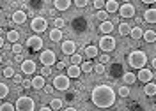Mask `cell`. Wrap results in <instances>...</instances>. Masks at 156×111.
<instances>
[{
	"label": "cell",
	"instance_id": "cell-1",
	"mask_svg": "<svg viewBox=\"0 0 156 111\" xmlns=\"http://www.w3.org/2000/svg\"><path fill=\"white\" fill-rule=\"evenodd\" d=\"M90 99L96 108H112L115 104V92L108 85H98L90 93Z\"/></svg>",
	"mask_w": 156,
	"mask_h": 111
},
{
	"label": "cell",
	"instance_id": "cell-2",
	"mask_svg": "<svg viewBox=\"0 0 156 111\" xmlns=\"http://www.w3.org/2000/svg\"><path fill=\"white\" fill-rule=\"evenodd\" d=\"M128 64H129V67H133V69H144L147 64V55L146 51L142 50H135L133 53H129L128 55Z\"/></svg>",
	"mask_w": 156,
	"mask_h": 111
},
{
	"label": "cell",
	"instance_id": "cell-3",
	"mask_svg": "<svg viewBox=\"0 0 156 111\" xmlns=\"http://www.w3.org/2000/svg\"><path fill=\"white\" fill-rule=\"evenodd\" d=\"M34 108H36V101L27 95L18 97V101L14 104V111H34Z\"/></svg>",
	"mask_w": 156,
	"mask_h": 111
},
{
	"label": "cell",
	"instance_id": "cell-4",
	"mask_svg": "<svg viewBox=\"0 0 156 111\" xmlns=\"http://www.w3.org/2000/svg\"><path fill=\"white\" fill-rule=\"evenodd\" d=\"M39 62H41L44 67H51V65L57 64V57H55V53L51 50H44L39 55Z\"/></svg>",
	"mask_w": 156,
	"mask_h": 111
},
{
	"label": "cell",
	"instance_id": "cell-5",
	"mask_svg": "<svg viewBox=\"0 0 156 111\" xmlns=\"http://www.w3.org/2000/svg\"><path fill=\"white\" fill-rule=\"evenodd\" d=\"M99 50H103L105 53L115 50V39L112 35H101L99 37Z\"/></svg>",
	"mask_w": 156,
	"mask_h": 111
},
{
	"label": "cell",
	"instance_id": "cell-6",
	"mask_svg": "<svg viewBox=\"0 0 156 111\" xmlns=\"http://www.w3.org/2000/svg\"><path fill=\"white\" fill-rule=\"evenodd\" d=\"M51 87H53L55 90H60V92L68 90V88H69V78H68V76H64V74H58V76L53 78Z\"/></svg>",
	"mask_w": 156,
	"mask_h": 111
},
{
	"label": "cell",
	"instance_id": "cell-7",
	"mask_svg": "<svg viewBox=\"0 0 156 111\" xmlns=\"http://www.w3.org/2000/svg\"><path fill=\"white\" fill-rule=\"evenodd\" d=\"M46 27H48V23L44 18H41V16H36V18H32L30 21V28L36 32V34H41V32L46 30Z\"/></svg>",
	"mask_w": 156,
	"mask_h": 111
},
{
	"label": "cell",
	"instance_id": "cell-8",
	"mask_svg": "<svg viewBox=\"0 0 156 111\" xmlns=\"http://www.w3.org/2000/svg\"><path fill=\"white\" fill-rule=\"evenodd\" d=\"M36 71H37L36 62L34 60H27V58H25V62L21 64V72L27 74V76H32V74H36Z\"/></svg>",
	"mask_w": 156,
	"mask_h": 111
},
{
	"label": "cell",
	"instance_id": "cell-9",
	"mask_svg": "<svg viewBox=\"0 0 156 111\" xmlns=\"http://www.w3.org/2000/svg\"><path fill=\"white\" fill-rule=\"evenodd\" d=\"M60 50L64 55H75V51H76V44H75V41H62V44H60Z\"/></svg>",
	"mask_w": 156,
	"mask_h": 111
},
{
	"label": "cell",
	"instance_id": "cell-10",
	"mask_svg": "<svg viewBox=\"0 0 156 111\" xmlns=\"http://www.w3.org/2000/svg\"><path fill=\"white\" fill-rule=\"evenodd\" d=\"M153 78H154V74H153V71L151 69H140L138 71V74H136V80L142 81V83H149V81H153Z\"/></svg>",
	"mask_w": 156,
	"mask_h": 111
},
{
	"label": "cell",
	"instance_id": "cell-11",
	"mask_svg": "<svg viewBox=\"0 0 156 111\" xmlns=\"http://www.w3.org/2000/svg\"><path fill=\"white\" fill-rule=\"evenodd\" d=\"M119 14H121L122 18H133V16H135V5H131V4H122L121 9H119Z\"/></svg>",
	"mask_w": 156,
	"mask_h": 111
},
{
	"label": "cell",
	"instance_id": "cell-12",
	"mask_svg": "<svg viewBox=\"0 0 156 111\" xmlns=\"http://www.w3.org/2000/svg\"><path fill=\"white\" fill-rule=\"evenodd\" d=\"M27 21V12L21 9H16L14 12H12V23L14 25H23Z\"/></svg>",
	"mask_w": 156,
	"mask_h": 111
},
{
	"label": "cell",
	"instance_id": "cell-13",
	"mask_svg": "<svg viewBox=\"0 0 156 111\" xmlns=\"http://www.w3.org/2000/svg\"><path fill=\"white\" fill-rule=\"evenodd\" d=\"M27 46L32 48V50H41L43 48V39L39 35H32V37L27 39Z\"/></svg>",
	"mask_w": 156,
	"mask_h": 111
},
{
	"label": "cell",
	"instance_id": "cell-14",
	"mask_svg": "<svg viewBox=\"0 0 156 111\" xmlns=\"http://www.w3.org/2000/svg\"><path fill=\"white\" fill-rule=\"evenodd\" d=\"M46 83H44V78L39 74V76H34L32 80H30V88H34V90H43V87H44Z\"/></svg>",
	"mask_w": 156,
	"mask_h": 111
},
{
	"label": "cell",
	"instance_id": "cell-15",
	"mask_svg": "<svg viewBox=\"0 0 156 111\" xmlns=\"http://www.w3.org/2000/svg\"><path fill=\"white\" fill-rule=\"evenodd\" d=\"M103 11L110 14V12H117L119 11V2L117 0H107L105 2V5H103Z\"/></svg>",
	"mask_w": 156,
	"mask_h": 111
},
{
	"label": "cell",
	"instance_id": "cell-16",
	"mask_svg": "<svg viewBox=\"0 0 156 111\" xmlns=\"http://www.w3.org/2000/svg\"><path fill=\"white\" fill-rule=\"evenodd\" d=\"M99 30H101V34H103V35H110V34H112V30H114V23H112V21H103V23H101V25H99Z\"/></svg>",
	"mask_w": 156,
	"mask_h": 111
},
{
	"label": "cell",
	"instance_id": "cell-17",
	"mask_svg": "<svg viewBox=\"0 0 156 111\" xmlns=\"http://www.w3.org/2000/svg\"><path fill=\"white\" fill-rule=\"evenodd\" d=\"M66 72H68L66 76H68L69 80H71V78H80V74H82V71H80L78 65H69L68 69H66Z\"/></svg>",
	"mask_w": 156,
	"mask_h": 111
},
{
	"label": "cell",
	"instance_id": "cell-18",
	"mask_svg": "<svg viewBox=\"0 0 156 111\" xmlns=\"http://www.w3.org/2000/svg\"><path fill=\"white\" fill-rule=\"evenodd\" d=\"M53 7L57 11H68L71 7V2L69 0H55L53 2Z\"/></svg>",
	"mask_w": 156,
	"mask_h": 111
},
{
	"label": "cell",
	"instance_id": "cell-19",
	"mask_svg": "<svg viewBox=\"0 0 156 111\" xmlns=\"http://www.w3.org/2000/svg\"><path fill=\"white\" fill-rule=\"evenodd\" d=\"M144 93H146L147 97H154L156 95V85L153 83V81L146 83V87H144Z\"/></svg>",
	"mask_w": 156,
	"mask_h": 111
},
{
	"label": "cell",
	"instance_id": "cell-20",
	"mask_svg": "<svg viewBox=\"0 0 156 111\" xmlns=\"http://www.w3.org/2000/svg\"><path fill=\"white\" fill-rule=\"evenodd\" d=\"M144 20H146L147 23H154V21H156V11H154V7H151V9H147L146 12H144Z\"/></svg>",
	"mask_w": 156,
	"mask_h": 111
},
{
	"label": "cell",
	"instance_id": "cell-21",
	"mask_svg": "<svg viewBox=\"0 0 156 111\" xmlns=\"http://www.w3.org/2000/svg\"><path fill=\"white\" fill-rule=\"evenodd\" d=\"M142 34H144V30H142L140 27H131V30H129V35H131V39L133 41L142 39Z\"/></svg>",
	"mask_w": 156,
	"mask_h": 111
},
{
	"label": "cell",
	"instance_id": "cell-22",
	"mask_svg": "<svg viewBox=\"0 0 156 111\" xmlns=\"http://www.w3.org/2000/svg\"><path fill=\"white\" fill-rule=\"evenodd\" d=\"M50 41H53V42H60V41H62V30L51 28V30H50Z\"/></svg>",
	"mask_w": 156,
	"mask_h": 111
},
{
	"label": "cell",
	"instance_id": "cell-23",
	"mask_svg": "<svg viewBox=\"0 0 156 111\" xmlns=\"http://www.w3.org/2000/svg\"><path fill=\"white\" fill-rule=\"evenodd\" d=\"M142 37H144L146 42H151V44H153V42L156 41V32L154 30H146L144 34H142Z\"/></svg>",
	"mask_w": 156,
	"mask_h": 111
},
{
	"label": "cell",
	"instance_id": "cell-24",
	"mask_svg": "<svg viewBox=\"0 0 156 111\" xmlns=\"http://www.w3.org/2000/svg\"><path fill=\"white\" fill-rule=\"evenodd\" d=\"M83 51H85V57H89V58H96L98 57V46H87Z\"/></svg>",
	"mask_w": 156,
	"mask_h": 111
},
{
	"label": "cell",
	"instance_id": "cell-25",
	"mask_svg": "<svg viewBox=\"0 0 156 111\" xmlns=\"http://www.w3.org/2000/svg\"><path fill=\"white\" fill-rule=\"evenodd\" d=\"M135 80H136V76L133 74V72H124V76H122V81L126 83V87L128 85H133Z\"/></svg>",
	"mask_w": 156,
	"mask_h": 111
},
{
	"label": "cell",
	"instance_id": "cell-26",
	"mask_svg": "<svg viewBox=\"0 0 156 111\" xmlns=\"http://www.w3.org/2000/svg\"><path fill=\"white\" fill-rule=\"evenodd\" d=\"M20 39V34L16 30H9L7 32V42H12V44H16Z\"/></svg>",
	"mask_w": 156,
	"mask_h": 111
},
{
	"label": "cell",
	"instance_id": "cell-27",
	"mask_svg": "<svg viewBox=\"0 0 156 111\" xmlns=\"http://www.w3.org/2000/svg\"><path fill=\"white\" fill-rule=\"evenodd\" d=\"M48 108H50L51 111H58L60 108H62V101H60V99H51Z\"/></svg>",
	"mask_w": 156,
	"mask_h": 111
},
{
	"label": "cell",
	"instance_id": "cell-28",
	"mask_svg": "<svg viewBox=\"0 0 156 111\" xmlns=\"http://www.w3.org/2000/svg\"><path fill=\"white\" fill-rule=\"evenodd\" d=\"M129 30H131V27L128 23H121L119 25V35H129Z\"/></svg>",
	"mask_w": 156,
	"mask_h": 111
},
{
	"label": "cell",
	"instance_id": "cell-29",
	"mask_svg": "<svg viewBox=\"0 0 156 111\" xmlns=\"http://www.w3.org/2000/svg\"><path fill=\"white\" fill-rule=\"evenodd\" d=\"M92 67H94V65H92V62H82V64H80V71L82 72H92Z\"/></svg>",
	"mask_w": 156,
	"mask_h": 111
},
{
	"label": "cell",
	"instance_id": "cell-30",
	"mask_svg": "<svg viewBox=\"0 0 156 111\" xmlns=\"http://www.w3.org/2000/svg\"><path fill=\"white\" fill-rule=\"evenodd\" d=\"M7 95H9V87L5 83H0V99H4Z\"/></svg>",
	"mask_w": 156,
	"mask_h": 111
},
{
	"label": "cell",
	"instance_id": "cell-31",
	"mask_svg": "<svg viewBox=\"0 0 156 111\" xmlns=\"http://www.w3.org/2000/svg\"><path fill=\"white\" fill-rule=\"evenodd\" d=\"M82 62H83L82 55H71V65H78V67H80Z\"/></svg>",
	"mask_w": 156,
	"mask_h": 111
},
{
	"label": "cell",
	"instance_id": "cell-32",
	"mask_svg": "<svg viewBox=\"0 0 156 111\" xmlns=\"http://www.w3.org/2000/svg\"><path fill=\"white\" fill-rule=\"evenodd\" d=\"M2 74H4L5 78H12V76H14V69H12L11 65H5L4 71H2Z\"/></svg>",
	"mask_w": 156,
	"mask_h": 111
},
{
	"label": "cell",
	"instance_id": "cell-33",
	"mask_svg": "<svg viewBox=\"0 0 156 111\" xmlns=\"http://www.w3.org/2000/svg\"><path fill=\"white\" fill-rule=\"evenodd\" d=\"M92 71L96 72V74H103V72L107 71V67H105V65H103V64H96V65H94V67H92Z\"/></svg>",
	"mask_w": 156,
	"mask_h": 111
},
{
	"label": "cell",
	"instance_id": "cell-34",
	"mask_svg": "<svg viewBox=\"0 0 156 111\" xmlns=\"http://www.w3.org/2000/svg\"><path fill=\"white\" fill-rule=\"evenodd\" d=\"M117 93H119L121 97H128V95H129V87H121V88L117 90Z\"/></svg>",
	"mask_w": 156,
	"mask_h": 111
},
{
	"label": "cell",
	"instance_id": "cell-35",
	"mask_svg": "<svg viewBox=\"0 0 156 111\" xmlns=\"http://www.w3.org/2000/svg\"><path fill=\"white\" fill-rule=\"evenodd\" d=\"M96 16H98V20L101 21V23H103V21H107V18H108V14H107V12H105L103 9H101V11H98V12H96Z\"/></svg>",
	"mask_w": 156,
	"mask_h": 111
},
{
	"label": "cell",
	"instance_id": "cell-36",
	"mask_svg": "<svg viewBox=\"0 0 156 111\" xmlns=\"http://www.w3.org/2000/svg\"><path fill=\"white\" fill-rule=\"evenodd\" d=\"M51 72H53V69H51V67H44V65L41 67V76H43V78H46V76H50Z\"/></svg>",
	"mask_w": 156,
	"mask_h": 111
},
{
	"label": "cell",
	"instance_id": "cell-37",
	"mask_svg": "<svg viewBox=\"0 0 156 111\" xmlns=\"http://www.w3.org/2000/svg\"><path fill=\"white\" fill-rule=\"evenodd\" d=\"M0 111H14V106H12L11 102H4V104L0 106Z\"/></svg>",
	"mask_w": 156,
	"mask_h": 111
},
{
	"label": "cell",
	"instance_id": "cell-38",
	"mask_svg": "<svg viewBox=\"0 0 156 111\" xmlns=\"http://www.w3.org/2000/svg\"><path fill=\"white\" fill-rule=\"evenodd\" d=\"M12 53H16V55H20V53H23V46H21L20 42H16V44H12Z\"/></svg>",
	"mask_w": 156,
	"mask_h": 111
},
{
	"label": "cell",
	"instance_id": "cell-39",
	"mask_svg": "<svg viewBox=\"0 0 156 111\" xmlns=\"http://www.w3.org/2000/svg\"><path fill=\"white\" fill-rule=\"evenodd\" d=\"M53 27H55L57 30H60V28L64 27V20H62V18H57V20L53 21Z\"/></svg>",
	"mask_w": 156,
	"mask_h": 111
},
{
	"label": "cell",
	"instance_id": "cell-40",
	"mask_svg": "<svg viewBox=\"0 0 156 111\" xmlns=\"http://www.w3.org/2000/svg\"><path fill=\"white\" fill-rule=\"evenodd\" d=\"M108 62H110V55L105 53V55H101V57H99V62H98V64H103V65H105V64H108Z\"/></svg>",
	"mask_w": 156,
	"mask_h": 111
},
{
	"label": "cell",
	"instance_id": "cell-41",
	"mask_svg": "<svg viewBox=\"0 0 156 111\" xmlns=\"http://www.w3.org/2000/svg\"><path fill=\"white\" fill-rule=\"evenodd\" d=\"M92 5H94L98 11H101V9H103V5H105V0H94V4H92Z\"/></svg>",
	"mask_w": 156,
	"mask_h": 111
},
{
	"label": "cell",
	"instance_id": "cell-42",
	"mask_svg": "<svg viewBox=\"0 0 156 111\" xmlns=\"http://www.w3.org/2000/svg\"><path fill=\"white\" fill-rule=\"evenodd\" d=\"M14 62H16V64H23V62H25V55H23V53L14 55Z\"/></svg>",
	"mask_w": 156,
	"mask_h": 111
},
{
	"label": "cell",
	"instance_id": "cell-43",
	"mask_svg": "<svg viewBox=\"0 0 156 111\" xmlns=\"http://www.w3.org/2000/svg\"><path fill=\"white\" fill-rule=\"evenodd\" d=\"M73 4H75L76 7H80V9H82V7H85V5H87L89 2H87V0H75Z\"/></svg>",
	"mask_w": 156,
	"mask_h": 111
},
{
	"label": "cell",
	"instance_id": "cell-44",
	"mask_svg": "<svg viewBox=\"0 0 156 111\" xmlns=\"http://www.w3.org/2000/svg\"><path fill=\"white\" fill-rule=\"evenodd\" d=\"M43 90H44V93H48V95H51V93H53V90H55V88H53L51 85H44V87H43Z\"/></svg>",
	"mask_w": 156,
	"mask_h": 111
},
{
	"label": "cell",
	"instance_id": "cell-45",
	"mask_svg": "<svg viewBox=\"0 0 156 111\" xmlns=\"http://www.w3.org/2000/svg\"><path fill=\"white\" fill-rule=\"evenodd\" d=\"M12 81H14V83H18V85H20V83H21L23 80H21V76H20V74H14V76H12Z\"/></svg>",
	"mask_w": 156,
	"mask_h": 111
},
{
	"label": "cell",
	"instance_id": "cell-46",
	"mask_svg": "<svg viewBox=\"0 0 156 111\" xmlns=\"http://www.w3.org/2000/svg\"><path fill=\"white\" fill-rule=\"evenodd\" d=\"M21 85H23V88H30V80H23Z\"/></svg>",
	"mask_w": 156,
	"mask_h": 111
},
{
	"label": "cell",
	"instance_id": "cell-47",
	"mask_svg": "<svg viewBox=\"0 0 156 111\" xmlns=\"http://www.w3.org/2000/svg\"><path fill=\"white\" fill-rule=\"evenodd\" d=\"M55 67H57V69H64V67H66V64H64V62H57V64H55Z\"/></svg>",
	"mask_w": 156,
	"mask_h": 111
},
{
	"label": "cell",
	"instance_id": "cell-48",
	"mask_svg": "<svg viewBox=\"0 0 156 111\" xmlns=\"http://www.w3.org/2000/svg\"><path fill=\"white\" fill-rule=\"evenodd\" d=\"M39 111H51V109H50L48 106H43V108H41V109H39Z\"/></svg>",
	"mask_w": 156,
	"mask_h": 111
},
{
	"label": "cell",
	"instance_id": "cell-49",
	"mask_svg": "<svg viewBox=\"0 0 156 111\" xmlns=\"http://www.w3.org/2000/svg\"><path fill=\"white\" fill-rule=\"evenodd\" d=\"M0 48H4V37L0 35Z\"/></svg>",
	"mask_w": 156,
	"mask_h": 111
},
{
	"label": "cell",
	"instance_id": "cell-50",
	"mask_svg": "<svg viewBox=\"0 0 156 111\" xmlns=\"http://www.w3.org/2000/svg\"><path fill=\"white\" fill-rule=\"evenodd\" d=\"M64 111H78V109H76V108H66Z\"/></svg>",
	"mask_w": 156,
	"mask_h": 111
},
{
	"label": "cell",
	"instance_id": "cell-51",
	"mask_svg": "<svg viewBox=\"0 0 156 111\" xmlns=\"http://www.w3.org/2000/svg\"><path fill=\"white\" fill-rule=\"evenodd\" d=\"M0 64H2V55H0Z\"/></svg>",
	"mask_w": 156,
	"mask_h": 111
}]
</instances>
